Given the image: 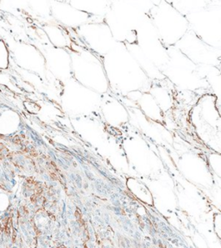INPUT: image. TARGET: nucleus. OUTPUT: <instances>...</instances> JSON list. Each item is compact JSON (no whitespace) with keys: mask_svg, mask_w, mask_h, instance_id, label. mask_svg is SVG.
<instances>
[{"mask_svg":"<svg viewBox=\"0 0 221 248\" xmlns=\"http://www.w3.org/2000/svg\"><path fill=\"white\" fill-rule=\"evenodd\" d=\"M8 206V200L7 197L5 195H0V211H3L6 209Z\"/></svg>","mask_w":221,"mask_h":248,"instance_id":"nucleus-1","label":"nucleus"},{"mask_svg":"<svg viewBox=\"0 0 221 248\" xmlns=\"http://www.w3.org/2000/svg\"><path fill=\"white\" fill-rule=\"evenodd\" d=\"M75 216L76 218L79 220V222H81V224H83V222H82V217H81V211H80V209H77L75 211Z\"/></svg>","mask_w":221,"mask_h":248,"instance_id":"nucleus-2","label":"nucleus"},{"mask_svg":"<svg viewBox=\"0 0 221 248\" xmlns=\"http://www.w3.org/2000/svg\"><path fill=\"white\" fill-rule=\"evenodd\" d=\"M59 248H65V247H64V246H60Z\"/></svg>","mask_w":221,"mask_h":248,"instance_id":"nucleus-3","label":"nucleus"}]
</instances>
